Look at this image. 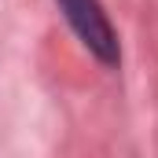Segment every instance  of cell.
Segmentation results:
<instances>
[{"label": "cell", "instance_id": "6da1fadb", "mask_svg": "<svg viewBox=\"0 0 158 158\" xmlns=\"http://www.w3.org/2000/svg\"><path fill=\"white\" fill-rule=\"evenodd\" d=\"M63 19L70 22V30L77 33V40L85 44V52L99 63V66H118L121 63V48H118V33L103 11L99 0H55Z\"/></svg>", "mask_w": 158, "mask_h": 158}]
</instances>
